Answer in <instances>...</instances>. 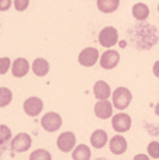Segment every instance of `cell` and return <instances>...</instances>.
I'll return each instance as SVG.
<instances>
[{
	"label": "cell",
	"instance_id": "17",
	"mask_svg": "<svg viewBox=\"0 0 159 160\" xmlns=\"http://www.w3.org/2000/svg\"><path fill=\"white\" fill-rule=\"evenodd\" d=\"M97 10L103 14H111L118 10L120 7V0H97L96 2Z\"/></svg>",
	"mask_w": 159,
	"mask_h": 160
},
{
	"label": "cell",
	"instance_id": "8",
	"mask_svg": "<svg viewBox=\"0 0 159 160\" xmlns=\"http://www.w3.org/2000/svg\"><path fill=\"white\" fill-rule=\"evenodd\" d=\"M76 146V135L72 131H65V132L59 133L58 139H56V148L61 150L62 153H69Z\"/></svg>",
	"mask_w": 159,
	"mask_h": 160
},
{
	"label": "cell",
	"instance_id": "25",
	"mask_svg": "<svg viewBox=\"0 0 159 160\" xmlns=\"http://www.w3.org/2000/svg\"><path fill=\"white\" fill-rule=\"evenodd\" d=\"M13 6V0H0V11H7Z\"/></svg>",
	"mask_w": 159,
	"mask_h": 160
},
{
	"label": "cell",
	"instance_id": "12",
	"mask_svg": "<svg viewBox=\"0 0 159 160\" xmlns=\"http://www.w3.org/2000/svg\"><path fill=\"white\" fill-rule=\"evenodd\" d=\"M113 112H114V107L110 100H97V102L95 104V115L99 119L111 118Z\"/></svg>",
	"mask_w": 159,
	"mask_h": 160
},
{
	"label": "cell",
	"instance_id": "5",
	"mask_svg": "<svg viewBox=\"0 0 159 160\" xmlns=\"http://www.w3.org/2000/svg\"><path fill=\"white\" fill-rule=\"evenodd\" d=\"M99 44L103 48H113L118 44V30L113 25H107L99 32Z\"/></svg>",
	"mask_w": 159,
	"mask_h": 160
},
{
	"label": "cell",
	"instance_id": "14",
	"mask_svg": "<svg viewBox=\"0 0 159 160\" xmlns=\"http://www.w3.org/2000/svg\"><path fill=\"white\" fill-rule=\"evenodd\" d=\"M49 62L47 61L45 58H37L33 61L31 63V72L37 76V78H44L49 73Z\"/></svg>",
	"mask_w": 159,
	"mask_h": 160
},
{
	"label": "cell",
	"instance_id": "30",
	"mask_svg": "<svg viewBox=\"0 0 159 160\" xmlns=\"http://www.w3.org/2000/svg\"><path fill=\"white\" fill-rule=\"evenodd\" d=\"M0 27H2V22H0Z\"/></svg>",
	"mask_w": 159,
	"mask_h": 160
},
{
	"label": "cell",
	"instance_id": "24",
	"mask_svg": "<svg viewBox=\"0 0 159 160\" xmlns=\"http://www.w3.org/2000/svg\"><path fill=\"white\" fill-rule=\"evenodd\" d=\"M13 6L16 11H25L30 6V0H13Z\"/></svg>",
	"mask_w": 159,
	"mask_h": 160
},
{
	"label": "cell",
	"instance_id": "2",
	"mask_svg": "<svg viewBox=\"0 0 159 160\" xmlns=\"http://www.w3.org/2000/svg\"><path fill=\"white\" fill-rule=\"evenodd\" d=\"M62 124H64L62 117L59 115L58 112H55V111H48V112H45L44 115L41 117L42 129L47 131V132H49V133H54L58 129H61Z\"/></svg>",
	"mask_w": 159,
	"mask_h": 160
},
{
	"label": "cell",
	"instance_id": "29",
	"mask_svg": "<svg viewBox=\"0 0 159 160\" xmlns=\"http://www.w3.org/2000/svg\"><path fill=\"white\" fill-rule=\"evenodd\" d=\"M158 13H159V3H158Z\"/></svg>",
	"mask_w": 159,
	"mask_h": 160
},
{
	"label": "cell",
	"instance_id": "1",
	"mask_svg": "<svg viewBox=\"0 0 159 160\" xmlns=\"http://www.w3.org/2000/svg\"><path fill=\"white\" fill-rule=\"evenodd\" d=\"M132 101V93L130 88L120 86V87L114 88V91H111V104L115 110L124 111L130 107Z\"/></svg>",
	"mask_w": 159,
	"mask_h": 160
},
{
	"label": "cell",
	"instance_id": "21",
	"mask_svg": "<svg viewBox=\"0 0 159 160\" xmlns=\"http://www.w3.org/2000/svg\"><path fill=\"white\" fill-rule=\"evenodd\" d=\"M52 155L45 149H37L30 155V160H51Z\"/></svg>",
	"mask_w": 159,
	"mask_h": 160
},
{
	"label": "cell",
	"instance_id": "3",
	"mask_svg": "<svg viewBox=\"0 0 159 160\" xmlns=\"http://www.w3.org/2000/svg\"><path fill=\"white\" fill-rule=\"evenodd\" d=\"M99 56H100V52H99L97 48L86 47L79 52L78 62H79V65L83 68H93L99 62Z\"/></svg>",
	"mask_w": 159,
	"mask_h": 160
},
{
	"label": "cell",
	"instance_id": "20",
	"mask_svg": "<svg viewBox=\"0 0 159 160\" xmlns=\"http://www.w3.org/2000/svg\"><path fill=\"white\" fill-rule=\"evenodd\" d=\"M13 138V133L11 129L4 124H0V145H6L7 142L11 141Z\"/></svg>",
	"mask_w": 159,
	"mask_h": 160
},
{
	"label": "cell",
	"instance_id": "18",
	"mask_svg": "<svg viewBox=\"0 0 159 160\" xmlns=\"http://www.w3.org/2000/svg\"><path fill=\"white\" fill-rule=\"evenodd\" d=\"M92 158V150L87 145L80 143L76 145L72 149V159L73 160H89Z\"/></svg>",
	"mask_w": 159,
	"mask_h": 160
},
{
	"label": "cell",
	"instance_id": "26",
	"mask_svg": "<svg viewBox=\"0 0 159 160\" xmlns=\"http://www.w3.org/2000/svg\"><path fill=\"white\" fill-rule=\"evenodd\" d=\"M152 73H154L155 78L159 79V61H156L154 63V66H152Z\"/></svg>",
	"mask_w": 159,
	"mask_h": 160
},
{
	"label": "cell",
	"instance_id": "19",
	"mask_svg": "<svg viewBox=\"0 0 159 160\" xmlns=\"http://www.w3.org/2000/svg\"><path fill=\"white\" fill-rule=\"evenodd\" d=\"M11 101H13V91L8 87H0V108L10 105Z\"/></svg>",
	"mask_w": 159,
	"mask_h": 160
},
{
	"label": "cell",
	"instance_id": "28",
	"mask_svg": "<svg viewBox=\"0 0 159 160\" xmlns=\"http://www.w3.org/2000/svg\"><path fill=\"white\" fill-rule=\"evenodd\" d=\"M155 115L159 117V102H158L156 105H155Z\"/></svg>",
	"mask_w": 159,
	"mask_h": 160
},
{
	"label": "cell",
	"instance_id": "16",
	"mask_svg": "<svg viewBox=\"0 0 159 160\" xmlns=\"http://www.w3.org/2000/svg\"><path fill=\"white\" fill-rule=\"evenodd\" d=\"M131 14L137 21L142 22V21H145V20H148L151 11H149L148 4H145V3H135L131 8Z\"/></svg>",
	"mask_w": 159,
	"mask_h": 160
},
{
	"label": "cell",
	"instance_id": "22",
	"mask_svg": "<svg viewBox=\"0 0 159 160\" xmlns=\"http://www.w3.org/2000/svg\"><path fill=\"white\" fill-rule=\"evenodd\" d=\"M146 153H148L149 158L159 159V142L158 141L149 142L148 146H146Z\"/></svg>",
	"mask_w": 159,
	"mask_h": 160
},
{
	"label": "cell",
	"instance_id": "4",
	"mask_svg": "<svg viewBox=\"0 0 159 160\" xmlns=\"http://www.w3.org/2000/svg\"><path fill=\"white\" fill-rule=\"evenodd\" d=\"M131 125H132V119L127 112L120 111V112L111 115V128L117 133L128 132V131L131 129Z\"/></svg>",
	"mask_w": 159,
	"mask_h": 160
},
{
	"label": "cell",
	"instance_id": "27",
	"mask_svg": "<svg viewBox=\"0 0 159 160\" xmlns=\"http://www.w3.org/2000/svg\"><path fill=\"white\" fill-rule=\"evenodd\" d=\"M135 160H148L149 159V156H148V153L146 155H135Z\"/></svg>",
	"mask_w": 159,
	"mask_h": 160
},
{
	"label": "cell",
	"instance_id": "23",
	"mask_svg": "<svg viewBox=\"0 0 159 160\" xmlns=\"http://www.w3.org/2000/svg\"><path fill=\"white\" fill-rule=\"evenodd\" d=\"M10 66H11V59L7 56L0 58V75H6L7 72H10Z\"/></svg>",
	"mask_w": 159,
	"mask_h": 160
},
{
	"label": "cell",
	"instance_id": "13",
	"mask_svg": "<svg viewBox=\"0 0 159 160\" xmlns=\"http://www.w3.org/2000/svg\"><path fill=\"white\" fill-rule=\"evenodd\" d=\"M111 87L104 80H97L93 86V96L97 100H109L111 97Z\"/></svg>",
	"mask_w": 159,
	"mask_h": 160
},
{
	"label": "cell",
	"instance_id": "6",
	"mask_svg": "<svg viewBox=\"0 0 159 160\" xmlns=\"http://www.w3.org/2000/svg\"><path fill=\"white\" fill-rule=\"evenodd\" d=\"M99 63L104 70H113L120 63V52L109 48L99 56Z\"/></svg>",
	"mask_w": 159,
	"mask_h": 160
},
{
	"label": "cell",
	"instance_id": "9",
	"mask_svg": "<svg viewBox=\"0 0 159 160\" xmlns=\"http://www.w3.org/2000/svg\"><path fill=\"white\" fill-rule=\"evenodd\" d=\"M44 110V101L37 96H31L23 102V111L28 117H37Z\"/></svg>",
	"mask_w": 159,
	"mask_h": 160
},
{
	"label": "cell",
	"instance_id": "7",
	"mask_svg": "<svg viewBox=\"0 0 159 160\" xmlns=\"http://www.w3.org/2000/svg\"><path fill=\"white\" fill-rule=\"evenodd\" d=\"M31 145H33V139H31V136L25 132L17 133V135L13 136L10 141V148L17 153L27 152V150L31 148Z\"/></svg>",
	"mask_w": 159,
	"mask_h": 160
},
{
	"label": "cell",
	"instance_id": "10",
	"mask_svg": "<svg viewBox=\"0 0 159 160\" xmlns=\"http://www.w3.org/2000/svg\"><path fill=\"white\" fill-rule=\"evenodd\" d=\"M30 70H31V63L25 58H17L11 62L10 72H11V75H13V78L23 79L28 75Z\"/></svg>",
	"mask_w": 159,
	"mask_h": 160
},
{
	"label": "cell",
	"instance_id": "15",
	"mask_svg": "<svg viewBox=\"0 0 159 160\" xmlns=\"http://www.w3.org/2000/svg\"><path fill=\"white\" fill-rule=\"evenodd\" d=\"M89 139H90L92 148H95V149H103L107 145V142H109V133L104 129H96L92 132Z\"/></svg>",
	"mask_w": 159,
	"mask_h": 160
},
{
	"label": "cell",
	"instance_id": "11",
	"mask_svg": "<svg viewBox=\"0 0 159 160\" xmlns=\"http://www.w3.org/2000/svg\"><path fill=\"white\" fill-rule=\"evenodd\" d=\"M107 143H109L110 152L115 156L123 155V153H126L127 149H128V142H127V139L123 136V133H117V135H114L113 138H109Z\"/></svg>",
	"mask_w": 159,
	"mask_h": 160
}]
</instances>
